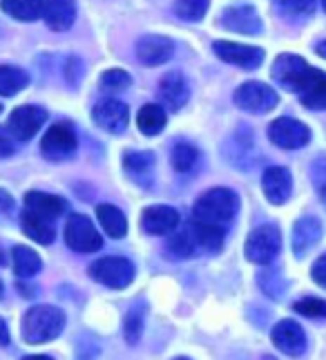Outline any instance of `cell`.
Returning a JSON list of instances; mask_svg holds the SVG:
<instances>
[{"mask_svg":"<svg viewBox=\"0 0 326 360\" xmlns=\"http://www.w3.org/2000/svg\"><path fill=\"white\" fill-rule=\"evenodd\" d=\"M65 327V314L60 307L54 304H39L32 307L22 318V340L30 345H43L54 340Z\"/></svg>","mask_w":326,"mask_h":360,"instance_id":"1","label":"cell"},{"mask_svg":"<svg viewBox=\"0 0 326 360\" xmlns=\"http://www.w3.org/2000/svg\"><path fill=\"white\" fill-rule=\"evenodd\" d=\"M240 208V197L230 188H210L197 200L193 215L195 221H206V224H228Z\"/></svg>","mask_w":326,"mask_h":360,"instance_id":"2","label":"cell"},{"mask_svg":"<svg viewBox=\"0 0 326 360\" xmlns=\"http://www.w3.org/2000/svg\"><path fill=\"white\" fill-rule=\"evenodd\" d=\"M280 251H282V235H280V229L273 224H264L255 229L248 235L246 246H244L248 262L261 264V266L270 264L273 259L280 255Z\"/></svg>","mask_w":326,"mask_h":360,"instance_id":"3","label":"cell"},{"mask_svg":"<svg viewBox=\"0 0 326 360\" xmlns=\"http://www.w3.org/2000/svg\"><path fill=\"white\" fill-rule=\"evenodd\" d=\"M235 105L250 115H266L278 105L280 96L270 85L261 81H246L235 92Z\"/></svg>","mask_w":326,"mask_h":360,"instance_id":"4","label":"cell"},{"mask_svg":"<svg viewBox=\"0 0 326 360\" xmlns=\"http://www.w3.org/2000/svg\"><path fill=\"white\" fill-rule=\"evenodd\" d=\"M90 276L98 284H103V287L125 289L134 280L136 271H134V264L130 262V259L112 255V257L96 259V262L90 266Z\"/></svg>","mask_w":326,"mask_h":360,"instance_id":"5","label":"cell"},{"mask_svg":"<svg viewBox=\"0 0 326 360\" xmlns=\"http://www.w3.org/2000/svg\"><path fill=\"white\" fill-rule=\"evenodd\" d=\"M268 139L282 150H299L311 141V130L293 117H280L268 126Z\"/></svg>","mask_w":326,"mask_h":360,"instance_id":"6","label":"cell"},{"mask_svg":"<svg viewBox=\"0 0 326 360\" xmlns=\"http://www.w3.org/2000/svg\"><path fill=\"white\" fill-rule=\"evenodd\" d=\"M65 244L79 253H94L103 246V238L85 215H72L65 224Z\"/></svg>","mask_w":326,"mask_h":360,"instance_id":"7","label":"cell"},{"mask_svg":"<svg viewBox=\"0 0 326 360\" xmlns=\"http://www.w3.org/2000/svg\"><path fill=\"white\" fill-rule=\"evenodd\" d=\"M77 134L67 126V123H54L52 128H47L41 141V150L47 159L52 161H63L74 155L77 150Z\"/></svg>","mask_w":326,"mask_h":360,"instance_id":"8","label":"cell"},{"mask_svg":"<svg viewBox=\"0 0 326 360\" xmlns=\"http://www.w3.org/2000/svg\"><path fill=\"white\" fill-rule=\"evenodd\" d=\"M215 54L223 60L244 70H255L264 63V49L255 45H242V43H228V41H217L212 43Z\"/></svg>","mask_w":326,"mask_h":360,"instance_id":"9","label":"cell"},{"mask_svg":"<svg viewBox=\"0 0 326 360\" xmlns=\"http://www.w3.org/2000/svg\"><path fill=\"white\" fill-rule=\"evenodd\" d=\"M311 65L297 54H280L273 63V79L278 81L284 90L297 92L302 81L306 79Z\"/></svg>","mask_w":326,"mask_h":360,"instance_id":"10","label":"cell"},{"mask_svg":"<svg viewBox=\"0 0 326 360\" xmlns=\"http://www.w3.org/2000/svg\"><path fill=\"white\" fill-rule=\"evenodd\" d=\"M47 121V112L39 105H20L9 115L7 128L20 141H30L32 136L43 128Z\"/></svg>","mask_w":326,"mask_h":360,"instance_id":"11","label":"cell"},{"mask_svg":"<svg viewBox=\"0 0 326 360\" xmlns=\"http://www.w3.org/2000/svg\"><path fill=\"white\" fill-rule=\"evenodd\" d=\"M92 117H94V123L101 130H105L110 134H121L125 128H128L130 110L125 103L117 101V98H105V101L94 105Z\"/></svg>","mask_w":326,"mask_h":360,"instance_id":"12","label":"cell"},{"mask_svg":"<svg viewBox=\"0 0 326 360\" xmlns=\"http://www.w3.org/2000/svg\"><path fill=\"white\" fill-rule=\"evenodd\" d=\"M261 191H264L266 200L275 206L286 204L293 191V177L291 170L284 166H270L261 175Z\"/></svg>","mask_w":326,"mask_h":360,"instance_id":"13","label":"cell"},{"mask_svg":"<svg viewBox=\"0 0 326 360\" xmlns=\"http://www.w3.org/2000/svg\"><path fill=\"white\" fill-rule=\"evenodd\" d=\"M273 345L286 356H302L306 352V336L304 329L295 320H282L273 327Z\"/></svg>","mask_w":326,"mask_h":360,"instance_id":"14","label":"cell"},{"mask_svg":"<svg viewBox=\"0 0 326 360\" xmlns=\"http://www.w3.org/2000/svg\"><path fill=\"white\" fill-rule=\"evenodd\" d=\"M221 25L226 30L237 32V34H259L261 32V18L250 5H235L223 9L221 14Z\"/></svg>","mask_w":326,"mask_h":360,"instance_id":"15","label":"cell"},{"mask_svg":"<svg viewBox=\"0 0 326 360\" xmlns=\"http://www.w3.org/2000/svg\"><path fill=\"white\" fill-rule=\"evenodd\" d=\"M172 54H174V43L170 39H166V36L150 34V36L139 39V43H136V56H139V60L148 68L166 63V60H170Z\"/></svg>","mask_w":326,"mask_h":360,"instance_id":"16","label":"cell"},{"mask_svg":"<svg viewBox=\"0 0 326 360\" xmlns=\"http://www.w3.org/2000/svg\"><path fill=\"white\" fill-rule=\"evenodd\" d=\"M141 226L148 235H168L179 226V213L172 206H148L141 213Z\"/></svg>","mask_w":326,"mask_h":360,"instance_id":"17","label":"cell"},{"mask_svg":"<svg viewBox=\"0 0 326 360\" xmlns=\"http://www.w3.org/2000/svg\"><path fill=\"white\" fill-rule=\"evenodd\" d=\"M322 238V221L318 217H299L293 226V235H291V246L295 257L302 259L313 246H315Z\"/></svg>","mask_w":326,"mask_h":360,"instance_id":"18","label":"cell"},{"mask_svg":"<svg viewBox=\"0 0 326 360\" xmlns=\"http://www.w3.org/2000/svg\"><path fill=\"white\" fill-rule=\"evenodd\" d=\"M295 94L308 110H326V74L318 68H311Z\"/></svg>","mask_w":326,"mask_h":360,"instance_id":"19","label":"cell"},{"mask_svg":"<svg viewBox=\"0 0 326 360\" xmlns=\"http://www.w3.org/2000/svg\"><path fill=\"white\" fill-rule=\"evenodd\" d=\"M43 18L49 30L65 32L77 20V3L74 0H45Z\"/></svg>","mask_w":326,"mask_h":360,"instance_id":"20","label":"cell"},{"mask_svg":"<svg viewBox=\"0 0 326 360\" xmlns=\"http://www.w3.org/2000/svg\"><path fill=\"white\" fill-rule=\"evenodd\" d=\"M159 94L170 110H181L188 103V98H190V85L183 79V74L170 72L161 79Z\"/></svg>","mask_w":326,"mask_h":360,"instance_id":"21","label":"cell"},{"mask_svg":"<svg viewBox=\"0 0 326 360\" xmlns=\"http://www.w3.org/2000/svg\"><path fill=\"white\" fill-rule=\"evenodd\" d=\"M25 206L32 213H39L47 219L60 217L67 210V202L58 195H49V193H41V191H32L25 195Z\"/></svg>","mask_w":326,"mask_h":360,"instance_id":"22","label":"cell"},{"mask_svg":"<svg viewBox=\"0 0 326 360\" xmlns=\"http://www.w3.org/2000/svg\"><path fill=\"white\" fill-rule=\"evenodd\" d=\"M20 226L25 231L27 238H32L34 242L39 244H52L54 242V226L52 221L47 217L39 215V213H32V210H25L20 215Z\"/></svg>","mask_w":326,"mask_h":360,"instance_id":"23","label":"cell"},{"mask_svg":"<svg viewBox=\"0 0 326 360\" xmlns=\"http://www.w3.org/2000/svg\"><path fill=\"white\" fill-rule=\"evenodd\" d=\"M190 231L195 235V242L199 248H204V251H210L215 253L223 246V240H226V229L219 226V224H206V221H193L190 224Z\"/></svg>","mask_w":326,"mask_h":360,"instance_id":"24","label":"cell"},{"mask_svg":"<svg viewBox=\"0 0 326 360\" xmlns=\"http://www.w3.org/2000/svg\"><path fill=\"white\" fill-rule=\"evenodd\" d=\"M96 217L110 238H115V240L125 238V233H128V219H125V215L121 213V208L112 206V204H98Z\"/></svg>","mask_w":326,"mask_h":360,"instance_id":"25","label":"cell"},{"mask_svg":"<svg viewBox=\"0 0 326 360\" xmlns=\"http://www.w3.org/2000/svg\"><path fill=\"white\" fill-rule=\"evenodd\" d=\"M11 262H14V273L18 278H34L43 266L39 253L32 251V248L25 244L14 246V251H11Z\"/></svg>","mask_w":326,"mask_h":360,"instance_id":"26","label":"cell"},{"mask_svg":"<svg viewBox=\"0 0 326 360\" xmlns=\"http://www.w3.org/2000/svg\"><path fill=\"white\" fill-rule=\"evenodd\" d=\"M168 117L166 110L157 103H148L139 110V117H136V126L145 136H157L163 128H166Z\"/></svg>","mask_w":326,"mask_h":360,"instance_id":"27","label":"cell"},{"mask_svg":"<svg viewBox=\"0 0 326 360\" xmlns=\"http://www.w3.org/2000/svg\"><path fill=\"white\" fill-rule=\"evenodd\" d=\"M30 85V74L14 68V65H0V96H14Z\"/></svg>","mask_w":326,"mask_h":360,"instance_id":"28","label":"cell"},{"mask_svg":"<svg viewBox=\"0 0 326 360\" xmlns=\"http://www.w3.org/2000/svg\"><path fill=\"white\" fill-rule=\"evenodd\" d=\"M197 242H195V235L190 231V226H188L185 231L181 233H174L170 235V240L166 244V251H168V257L172 259H188L193 257L197 253Z\"/></svg>","mask_w":326,"mask_h":360,"instance_id":"29","label":"cell"},{"mask_svg":"<svg viewBox=\"0 0 326 360\" xmlns=\"http://www.w3.org/2000/svg\"><path fill=\"white\" fill-rule=\"evenodd\" d=\"M45 0H3V9L16 20H34L43 14Z\"/></svg>","mask_w":326,"mask_h":360,"instance_id":"30","label":"cell"},{"mask_svg":"<svg viewBox=\"0 0 326 360\" xmlns=\"http://www.w3.org/2000/svg\"><path fill=\"white\" fill-rule=\"evenodd\" d=\"M197 148L193 143H177L172 148V155H170V161H172V168L177 172H188L193 170V166L197 164Z\"/></svg>","mask_w":326,"mask_h":360,"instance_id":"31","label":"cell"},{"mask_svg":"<svg viewBox=\"0 0 326 360\" xmlns=\"http://www.w3.org/2000/svg\"><path fill=\"white\" fill-rule=\"evenodd\" d=\"M208 7H210V0H177V3H174V14L181 20L197 22L206 16Z\"/></svg>","mask_w":326,"mask_h":360,"instance_id":"32","label":"cell"},{"mask_svg":"<svg viewBox=\"0 0 326 360\" xmlns=\"http://www.w3.org/2000/svg\"><path fill=\"white\" fill-rule=\"evenodd\" d=\"M123 166H125V170L130 172V175L143 177V175H148L150 170H152V166H155V155L152 153H136V150L125 153Z\"/></svg>","mask_w":326,"mask_h":360,"instance_id":"33","label":"cell"},{"mask_svg":"<svg viewBox=\"0 0 326 360\" xmlns=\"http://www.w3.org/2000/svg\"><path fill=\"white\" fill-rule=\"evenodd\" d=\"M257 282H259L261 291H264L268 297H273V300H280V297L284 295V291H286V282H284L280 271H270V269L261 271Z\"/></svg>","mask_w":326,"mask_h":360,"instance_id":"34","label":"cell"},{"mask_svg":"<svg viewBox=\"0 0 326 360\" xmlns=\"http://www.w3.org/2000/svg\"><path fill=\"white\" fill-rule=\"evenodd\" d=\"M130 74L125 70H107L103 72L101 77V88L107 90V92H121V90H128L130 88Z\"/></svg>","mask_w":326,"mask_h":360,"instance_id":"35","label":"cell"},{"mask_svg":"<svg viewBox=\"0 0 326 360\" xmlns=\"http://www.w3.org/2000/svg\"><path fill=\"white\" fill-rule=\"evenodd\" d=\"M275 5L284 16H304L313 11L315 0H275Z\"/></svg>","mask_w":326,"mask_h":360,"instance_id":"36","label":"cell"},{"mask_svg":"<svg viewBox=\"0 0 326 360\" xmlns=\"http://www.w3.org/2000/svg\"><path fill=\"white\" fill-rule=\"evenodd\" d=\"M293 309L308 318H326V302L320 300V297H302V300L295 302Z\"/></svg>","mask_w":326,"mask_h":360,"instance_id":"37","label":"cell"},{"mask_svg":"<svg viewBox=\"0 0 326 360\" xmlns=\"http://www.w3.org/2000/svg\"><path fill=\"white\" fill-rule=\"evenodd\" d=\"M141 331H143V316L139 311H130L125 316V325H123V336L130 345H136L141 338Z\"/></svg>","mask_w":326,"mask_h":360,"instance_id":"38","label":"cell"},{"mask_svg":"<svg viewBox=\"0 0 326 360\" xmlns=\"http://www.w3.org/2000/svg\"><path fill=\"white\" fill-rule=\"evenodd\" d=\"M311 278L326 289V255H320L311 266Z\"/></svg>","mask_w":326,"mask_h":360,"instance_id":"39","label":"cell"},{"mask_svg":"<svg viewBox=\"0 0 326 360\" xmlns=\"http://www.w3.org/2000/svg\"><path fill=\"white\" fill-rule=\"evenodd\" d=\"M79 72H83L81 58L72 56V58L67 60V65H65V79H67L72 85H77V83H79V79H81V74H79Z\"/></svg>","mask_w":326,"mask_h":360,"instance_id":"40","label":"cell"},{"mask_svg":"<svg viewBox=\"0 0 326 360\" xmlns=\"http://www.w3.org/2000/svg\"><path fill=\"white\" fill-rule=\"evenodd\" d=\"M11 208H14V200H11V195L7 191L0 188V215L9 213Z\"/></svg>","mask_w":326,"mask_h":360,"instance_id":"41","label":"cell"},{"mask_svg":"<svg viewBox=\"0 0 326 360\" xmlns=\"http://www.w3.org/2000/svg\"><path fill=\"white\" fill-rule=\"evenodd\" d=\"M9 155H14V143L7 136L0 134V157H9Z\"/></svg>","mask_w":326,"mask_h":360,"instance_id":"42","label":"cell"},{"mask_svg":"<svg viewBox=\"0 0 326 360\" xmlns=\"http://www.w3.org/2000/svg\"><path fill=\"white\" fill-rule=\"evenodd\" d=\"M0 345H9V329H7V322L0 318Z\"/></svg>","mask_w":326,"mask_h":360,"instance_id":"43","label":"cell"},{"mask_svg":"<svg viewBox=\"0 0 326 360\" xmlns=\"http://www.w3.org/2000/svg\"><path fill=\"white\" fill-rule=\"evenodd\" d=\"M318 54L322 56V58H326V41H322V43H318Z\"/></svg>","mask_w":326,"mask_h":360,"instance_id":"44","label":"cell"},{"mask_svg":"<svg viewBox=\"0 0 326 360\" xmlns=\"http://www.w3.org/2000/svg\"><path fill=\"white\" fill-rule=\"evenodd\" d=\"M22 360H54V358H49V356H25Z\"/></svg>","mask_w":326,"mask_h":360,"instance_id":"45","label":"cell"},{"mask_svg":"<svg viewBox=\"0 0 326 360\" xmlns=\"http://www.w3.org/2000/svg\"><path fill=\"white\" fill-rule=\"evenodd\" d=\"M320 197H322V202H324V206H326V181L320 186Z\"/></svg>","mask_w":326,"mask_h":360,"instance_id":"46","label":"cell"},{"mask_svg":"<svg viewBox=\"0 0 326 360\" xmlns=\"http://www.w3.org/2000/svg\"><path fill=\"white\" fill-rule=\"evenodd\" d=\"M0 264H5V251H3V246H0Z\"/></svg>","mask_w":326,"mask_h":360,"instance_id":"47","label":"cell"},{"mask_svg":"<svg viewBox=\"0 0 326 360\" xmlns=\"http://www.w3.org/2000/svg\"><path fill=\"white\" fill-rule=\"evenodd\" d=\"M3 293H5V289H3V282H0V297H3Z\"/></svg>","mask_w":326,"mask_h":360,"instance_id":"48","label":"cell"},{"mask_svg":"<svg viewBox=\"0 0 326 360\" xmlns=\"http://www.w3.org/2000/svg\"><path fill=\"white\" fill-rule=\"evenodd\" d=\"M322 7H324V11H326V0H322Z\"/></svg>","mask_w":326,"mask_h":360,"instance_id":"49","label":"cell"},{"mask_svg":"<svg viewBox=\"0 0 326 360\" xmlns=\"http://www.w3.org/2000/svg\"><path fill=\"white\" fill-rule=\"evenodd\" d=\"M264 360H278V358H270V356H266V358H264Z\"/></svg>","mask_w":326,"mask_h":360,"instance_id":"50","label":"cell"},{"mask_svg":"<svg viewBox=\"0 0 326 360\" xmlns=\"http://www.w3.org/2000/svg\"><path fill=\"white\" fill-rule=\"evenodd\" d=\"M174 360H190V358H174Z\"/></svg>","mask_w":326,"mask_h":360,"instance_id":"51","label":"cell"},{"mask_svg":"<svg viewBox=\"0 0 326 360\" xmlns=\"http://www.w3.org/2000/svg\"><path fill=\"white\" fill-rule=\"evenodd\" d=\"M0 110H3V105H0Z\"/></svg>","mask_w":326,"mask_h":360,"instance_id":"52","label":"cell"}]
</instances>
